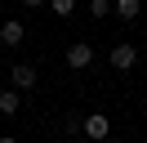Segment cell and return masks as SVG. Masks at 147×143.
<instances>
[{
	"label": "cell",
	"instance_id": "obj_3",
	"mask_svg": "<svg viewBox=\"0 0 147 143\" xmlns=\"http://www.w3.org/2000/svg\"><path fill=\"white\" fill-rule=\"evenodd\" d=\"M85 134H89V139H107V134H111V121H107L102 112L85 116Z\"/></svg>",
	"mask_w": 147,
	"mask_h": 143
},
{
	"label": "cell",
	"instance_id": "obj_1",
	"mask_svg": "<svg viewBox=\"0 0 147 143\" xmlns=\"http://www.w3.org/2000/svg\"><path fill=\"white\" fill-rule=\"evenodd\" d=\"M89 63H94V49H89V45H85V40H76V45H67V67H76V72H85V67H89Z\"/></svg>",
	"mask_w": 147,
	"mask_h": 143
},
{
	"label": "cell",
	"instance_id": "obj_9",
	"mask_svg": "<svg viewBox=\"0 0 147 143\" xmlns=\"http://www.w3.org/2000/svg\"><path fill=\"white\" fill-rule=\"evenodd\" d=\"M89 14H94V18H107V14H111V5H107V0H94Z\"/></svg>",
	"mask_w": 147,
	"mask_h": 143
},
{
	"label": "cell",
	"instance_id": "obj_7",
	"mask_svg": "<svg viewBox=\"0 0 147 143\" xmlns=\"http://www.w3.org/2000/svg\"><path fill=\"white\" fill-rule=\"evenodd\" d=\"M120 18H138V0H120V5H111Z\"/></svg>",
	"mask_w": 147,
	"mask_h": 143
},
{
	"label": "cell",
	"instance_id": "obj_2",
	"mask_svg": "<svg viewBox=\"0 0 147 143\" xmlns=\"http://www.w3.org/2000/svg\"><path fill=\"white\" fill-rule=\"evenodd\" d=\"M134 63H138V49H134V45H116V49H111V67L129 72Z\"/></svg>",
	"mask_w": 147,
	"mask_h": 143
},
{
	"label": "cell",
	"instance_id": "obj_6",
	"mask_svg": "<svg viewBox=\"0 0 147 143\" xmlns=\"http://www.w3.org/2000/svg\"><path fill=\"white\" fill-rule=\"evenodd\" d=\"M0 112H5V116L18 112V94H13V89H5V94H0Z\"/></svg>",
	"mask_w": 147,
	"mask_h": 143
},
{
	"label": "cell",
	"instance_id": "obj_5",
	"mask_svg": "<svg viewBox=\"0 0 147 143\" xmlns=\"http://www.w3.org/2000/svg\"><path fill=\"white\" fill-rule=\"evenodd\" d=\"M22 36H27V31H22L18 18H9V22L0 27V40H5V45H22Z\"/></svg>",
	"mask_w": 147,
	"mask_h": 143
},
{
	"label": "cell",
	"instance_id": "obj_10",
	"mask_svg": "<svg viewBox=\"0 0 147 143\" xmlns=\"http://www.w3.org/2000/svg\"><path fill=\"white\" fill-rule=\"evenodd\" d=\"M0 143H18V139H0Z\"/></svg>",
	"mask_w": 147,
	"mask_h": 143
},
{
	"label": "cell",
	"instance_id": "obj_8",
	"mask_svg": "<svg viewBox=\"0 0 147 143\" xmlns=\"http://www.w3.org/2000/svg\"><path fill=\"white\" fill-rule=\"evenodd\" d=\"M54 14L58 18H71L76 14V0H54Z\"/></svg>",
	"mask_w": 147,
	"mask_h": 143
},
{
	"label": "cell",
	"instance_id": "obj_11",
	"mask_svg": "<svg viewBox=\"0 0 147 143\" xmlns=\"http://www.w3.org/2000/svg\"><path fill=\"white\" fill-rule=\"evenodd\" d=\"M0 76H5V72H0Z\"/></svg>",
	"mask_w": 147,
	"mask_h": 143
},
{
	"label": "cell",
	"instance_id": "obj_4",
	"mask_svg": "<svg viewBox=\"0 0 147 143\" xmlns=\"http://www.w3.org/2000/svg\"><path fill=\"white\" fill-rule=\"evenodd\" d=\"M9 76H13V89H31L36 85V67H31V63H18Z\"/></svg>",
	"mask_w": 147,
	"mask_h": 143
}]
</instances>
